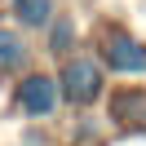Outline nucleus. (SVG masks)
Masks as SVG:
<instances>
[{
	"label": "nucleus",
	"mask_w": 146,
	"mask_h": 146,
	"mask_svg": "<svg viewBox=\"0 0 146 146\" xmlns=\"http://www.w3.org/2000/svg\"><path fill=\"white\" fill-rule=\"evenodd\" d=\"M58 84H62V102H71V106H93V102L106 98V75H102V62H98V58H89V53L62 58Z\"/></svg>",
	"instance_id": "f257e3e1"
},
{
	"label": "nucleus",
	"mask_w": 146,
	"mask_h": 146,
	"mask_svg": "<svg viewBox=\"0 0 146 146\" xmlns=\"http://www.w3.org/2000/svg\"><path fill=\"white\" fill-rule=\"evenodd\" d=\"M98 62L115 75H146V40L133 36L128 27H102Z\"/></svg>",
	"instance_id": "f03ea898"
},
{
	"label": "nucleus",
	"mask_w": 146,
	"mask_h": 146,
	"mask_svg": "<svg viewBox=\"0 0 146 146\" xmlns=\"http://www.w3.org/2000/svg\"><path fill=\"white\" fill-rule=\"evenodd\" d=\"M58 102H62V84H58V75L49 71H27L18 84V106L27 111L31 119H49L58 111Z\"/></svg>",
	"instance_id": "7ed1b4c3"
},
{
	"label": "nucleus",
	"mask_w": 146,
	"mask_h": 146,
	"mask_svg": "<svg viewBox=\"0 0 146 146\" xmlns=\"http://www.w3.org/2000/svg\"><path fill=\"white\" fill-rule=\"evenodd\" d=\"M106 111H111V119L124 124V128H146V89H142V84L115 89L111 102H106Z\"/></svg>",
	"instance_id": "20e7f679"
},
{
	"label": "nucleus",
	"mask_w": 146,
	"mask_h": 146,
	"mask_svg": "<svg viewBox=\"0 0 146 146\" xmlns=\"http://www.w3.org/2000/svg\"><path fill=\"white\" fill-rule=\"evenodd\" d=\"M31 58H36V49L27 44V36H22L18 27H0V75L27 71Z\"/></svg>",
	"instance_id": "39448f33"
},
{
	"label": "nucleus",
	"mask_w": 146,
	"mask_h": 146,
	"mask_svg": "<svg viewBox=\"0 0 146 146\" xmlns=\"http://www.w3.org/2000/svg\"><path fill=\"white\" fill-rule=\"evenodd\" d=\"M75 40H80V22H75V13H58V18L44 27V49H49L53 58H71V53H75Z\"/></svg>",
	"instance_id": "423d86ee"
},
{
	"label": "nucleus",
	"mask_w": 146,
	"mask_h": 146,
	"mask_svg": "<svg viewBox=\"0 0 146 146\" xmlns=\"http://www.w3.org/2000/svg\"><path fill=\"white\" fill-rule=\"evenodd\" d=\"M9 13L22 31H44L58 18V5L53 0H9Z\"/></svg>",
	"instance_id": "0eeeda50"
}]
</instances>
